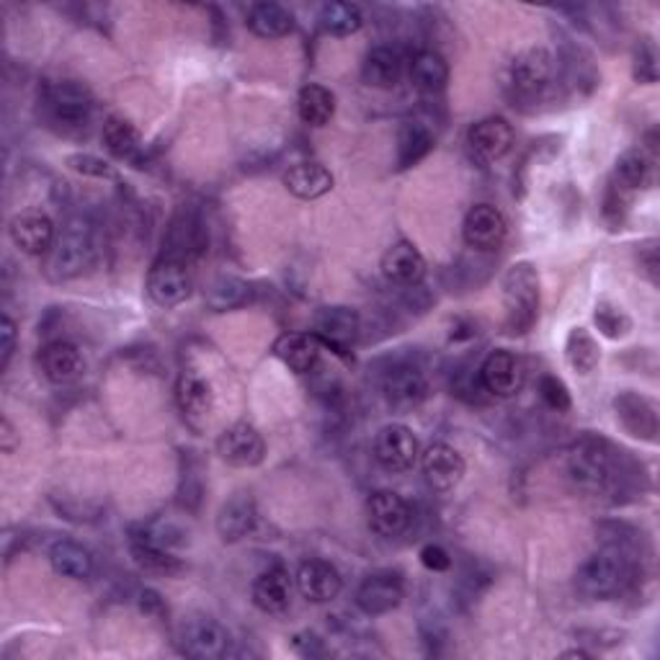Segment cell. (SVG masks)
<instances>
[{
    "mask_svg": "<svg viewBox=\"0 0 660 660\" xmlns=\"http://www.w3.org/2000/svg\"><path fill=\"white\" fill-rule=\"evenodd\" d=\"M506 307V331L524 336L535 328L539 317V274L529 261H519L504 274L500 282Z\"/></svg>",
    "mask_w": 660,
    "mask_h": 660,
    "instance_id": "1",
    "label": "cell"
},
{
    "mask_svg": "<svg viewBox=\"0 0 660 660\" xmlns=\"http://www.w3.org/2000/svg\"><path fill=\"white\" fill-rule=\"evenodd\" d=\"M93 261V227L85 217H73L65 222L58 241L52 245L50 276L58 282L75 280Z\"/></svg>",
    "mask_w": 660,
    "mask_h": 660,
    "instance_id": "2",
    "label": "cell"
},
{
    "mask_svg": "<svg viewBox=\"0 0 660 660\" xmlns=\"http://www.w3.org/2000/svg\"><path fill=\"white\" fill-rule=\"evenodd\" d=\"M630 576V562H627L625 552L617 547H607L580 566L576 580L580 593L591 596V599H611V596L622 593Z\"/></svg>",
    "mask_w": 660,
    "mask_h": 660,
    "instance_id": "3",
    "label": "cell"
},
{
    "mask_svg": "<svg viewBox=\"0 0 660 660\" xmlns=\"http://www.w3.org/2000/svg\"><path fill=\"white\" fill-rule=\"evenodd\" d=\"M615 449L603 439L586 436L570 449V477L583 490L601 493L603 488H609L611 480H615Z\"/></svg>",
    "mask_w": 660,
    "mask_h": 660,
    "instance_id": "4",
    "label": "cell"
},
{
    "mask_svg": "<svg viewBox=\"0 0 660 660\" xmlns=\"http://www.w3.org/2000/svg\"><path fill=\"white\" fill-rule=\"evenodd\" d=\"M44 103L52 119L62 126H83L91 119L93 95L85 85L75 81L50 83L44 91Z\"/></svg>",
    "mask_w": 660,
    "mask_h": 660,
    "instance_id": "5",
    "label": "cell"
},
{
    "mask_svg": "<svg viewBox=\"0 0 660 660\" xmlns=\"http://www.w3.org/2000/svg\"><path fill=\"white\" fill-rule=\"evenodd\" d=\"M148 294L155 305L179 307L191 294L189 268L171 256L155 261L148 274Z\"/></svg>",
    "mask_w": 660,
    "mask_h": 660,
    "instance_id": "6",
    "label": "cell"
},
{
    "mask_svg": "<svg viewBox=\"0 0 660 660\" xmlns=\"http://www.w3.org/2000/svg\"><path fill=\"white\" fill-rule=\"evenodd\" d=\"M313 333L333 354L348 356L356 336H359V315H356V309L344 305L323 307L321 313L315 315Z\"/></svg>",
    "mask_w": 660,
    "mask_h": 660,
    "instance_id": "7",
    "label": "cell"
},
{
    "mask_svg": "<svg viewBox=\"0 0 660 660\" xmlns=\"http://www.w3.org/2000/svg\"><path fill=\"white\" fill-rule=\"evenodd\" d=\"M217 455L222 457V463H227L230 467L248 470V467H256L264 463L266 457L264 436H261L251 424L230 426L220 434Z\"/></svg>",
    "mask_w": 660,
    "mask_h": 660,
    "instance_id": "8",
    "label": "cell"
},
{
    "mask_svg": "<svg viewBox=\"0 0 660 660\" xmlns=\"http://www.w3.org/2000/svg\"><path fill=\"white\" fill-rule=\"evenodd\" d=\"M405 599L403 578L393 570L372 572L362 580L359 591H356V603L367 617H382L397 609Z\"/></svg>",
    "mask_w": 660,
    "mask_h": 660,
    "instance_id": "9",
    "label": "cell"
},
{
    "mask_svg": "<svg viewBox=\"0 0 660 660\" xmlns=\"http://www.w3.org/2000/svg\"><path fill=\"white\" fill-rule=\"evenodd\" d=\"M375 457L387 473H408L418 459V439L408 426L387 424L375 439Z\"/></svg>",
    "mask_w": 660,
    "mask_h": 660,
    "instance_id": "10",
    "label": "cell"
},
{
    "mask_svg": "<svg viewBox=\"0 0 660 660\" xmlns=\"http://www.w3.org/2000/svg\"><path fill=\"white\" fill-rule=\"evenodd\" d=\"M508 233V222L504 212L496 210L493 204H475L465 214L463 222V237L465 243L475 251H496L504 245Z\"/></svg>",
    "mask_w": 660,
    "mask_h": 660,
    "instance_id": "11",
    "label": "cell"
},
{
    "mask_svg": "<svg viewBox=\"0 0 660 660\" xmlns=\"http://www.w3.org/2000/svg\"><path fill=\"white\" fill-rule=\"evenodd\" d=\"M615 413L617 420L622 424V428L634 439L656 444L658 441V408L653 400H648L646 395L627 393L615 397Z\"/></svg>",
    "mask_w": 660,
    "mask_h": 660,
    "instance_id": "12",
    "label": "cell"
},
{
    "mask_svg": "<svg viewBox=\"0 0 660 660\" xmlns=\"http://www.w3.org/2000/svg\"><path fill=\"white\" fill-rule=\"evenodd\" d=\"M420 470H424L426 483L434 490L447 493L455 490L465 477V459L455 447L449 444L436 441L428 444L424 455H420Z\"/></svg>",
    "mask_w": 660,
    "mask_h": 660,
    "instance_id": "13",
    "label": "cell"
},
{
    "mask_svg": "<svg viewBox=\"0 0 660 660\" xmlns=\"http://www.w3.org/2000/svg\"><path fill=\"white\" fill-rule=\"evenodd\" d=\"M555 75V58L545 47H529L511 62V83L516 91L537 95L550 85Z\"/></svg>",
    "mask_w": 660,
    "mask_h": 660,
    "instance_id": "14",
    "label": "cell"
},
{
    "mask_svg": "<svg viewBox=\"0 0 660 660\" xmlns=\"http://www.w3.org/2000/svg\"><path fill=\"white\" fill-rule=\"evenodd\" d=\"M230 648V634L210 617L189 619L181 630V650L191 658H222Z\"/></svg>",
    "mask_w": 660,
    "mask_h": 660,
    "instance_id": "15",
    "label": "cell"
},
{
    "mask_svg": "<svg viewBox=\"0 0 660 660\" xmlns=\"http://www.w3.org/2000/svg\"><path fill=\"white\" fill-rule=\"evenodd\" d=\"M467 145L485 163H496L514 148V126L504 116H488L470 126Z\"/></svg>",
    "mask_w": 660,
    "mask_h": 660,
    "instance_id": "16",
    "label": "cell"
},
{
    "mask_svg": "<svg viewBox=\"0 0 660 660\" xmlns=\"http://www.w3.org/2000/svg\"><path fill=\"white\" fill-rule=\"evenodd\" d=\"M480 382L490 395L514 397L524 385L521 362L516 359L511 352H506V348L490 352L488 356H485V362L480 367Z\"/></svg>",
    "mask_w": 660,
    "mask_h": 660,
    "instance_id": "17",
    "label": "cell"
},
{
    "mask_svg": "<svg viewBox=\"0 0 660 660\" xmlns=\"http://www.w3.org/2000/svg\"><path fill=\"white\" fill-rule=\"evenodd\" d=\"M367 514H369V527L375 529L379 537L403 535L410 524V506L405 504L403 496H397L393 490L372 493Z\"/></svg>",
    "mask_w": 660,
    "mask_h": 660,
    "instance_id": "18",
    "label": "cell"
},
{
    "mask_svg": "<svg viewBox=\"0 0 660 660\" xmlns=\"http://www.w3.org/2000/svg\"><path fill=\"white\" fill-rule=\"evenodd\" d=\"M8 233H11L16 248L29 253V256H39L54 245V222L44 212L16 214Z\"/></svg>",
    "mask_w": 660,
    "mask_h": 660,
    "instance_id": "19",
    "label": "cell"
},
{
    "mask_svg": "<svg viewBox=\"0 0 660 660\" xmlns=\"http://www.w3.org/2000/svg\"><path fill=\"white\" fill-rule=\"evenodd\" d=\"M42 372L44 377L52 382V385H73L83 377L85 372V359L81 348L70 341H52L42 348Z\"/></svg>",
    "mask_w": 660,
    "mask_h": 660,
    "instance_id": "20",
    "label": "cell"
},
{
    "mask_svg": "<svg viewBox=\"0 0 660 660\" xmlns=\"http://www.w3.org/2000/svg\"><path fill=\"white\" fill-rule=\"evenodd\" d=\"M382 274L393 284L416 286L426 276V258L410 241H397L382 256Z\"/></svg>",
    "mask_w": 660,
    "mask_h": 660,
    "instance_id": "21",
    "label": "cell"
},
{
    "mask_svg": "<svg viewBox=\"0 0 660 660\" xmlns=\"http://www.w3.org/2000/svg\"><path fill=\"white\" fill-rule=\"evenodd\" d=\"M297 588L307 601L328 603L341 593L344 580H341V572L331 562L307 560L297 570Z\"/></svg>",
    "mask_w": 660,
    "mask_h": 660,
    "instance_id": "22",
    "label": "cell"
},
{
    "mask_svg": "<svg viewBox=\"0 0 660 660\" xmlns=\"http://www.w3.org/2000/svg\"><path fill=\"white\" fill-rule=\"evenodd\" d=\"M256 524H258L256 500L241 493V496H233L227 504H222L217 514V535L222 537V542L235 545L248 535H253Z\"/></svg>",
    "mask_w": 660,
    "mask_h": 660,
    "instance_id": "23",
    "label": "cell"
},
{
    "mask_svg": "<svg viewBox=\"0 0 660 660\" xmlns=\"http://www.w3.org/2000/svg\"><path fill=\"white\" fill-rule=\"evenodd\" d=\"M323 341L315 336V333H286L280 341H276L274 354L276 359L286 364L297 375H307L317 367L323 354Z\"/></svg>",
    "mask_w": 660,
    "mask_h": 660,
    "instance_id": "24",
    "label": "cell"
},
{
    "mask_svg": "<svg viewBox=\"0 0 660 660\" xmlns=\"http://www.w3.org/2000/svg\"><path fill=\"white\" fill-rule=\"evenodd\" d=\"M292 601V576L284 566H274L253 580V603L266 615H284Z\"/></svg>",
    "mask_w": 660,
    "mask_h": 660,
    "instance_id": "25",
    "label": "cell"
},
{
    "mask_svg": "<svg viewBox=\"0 0 660 660\" xmlns=\"http://www.w3.org/2000/svg\"><path fill=\"white\" fill-rule=\"evenodd\" d=\"M382 389L393 408L410 410L426 397V379L416 367H393L385 375Z\"/></svg>",
    "mask_w": 660,
    "mask_h": 660,
    "instance_id": "26",
    "label": "cell"
},
{
    "mask_svg": "<svg viewBox=\"0 0 660 660\" xmlns=\"http://www.w3.org/2000/svg\"><path fill=\"white\" fill-rule=\"evenodd\" d=\"M103 145L116 161H126L140 165L142 155V134L126 116L111 114L103 122Z\"/></svg>",
    "mask_w": 660,
    "mask_h": 660,
    "instance_id": "27",
    "label": "cell"
},
{
    "mask_svg": "<svg viewBox=\"0 0 660 660\" xmlns=\"http://www.w3.org/2000/svg\"><path fill=\"white\" fill-rule=\"evenodd\" d=\"M284 186L297 199H321L333 189V173L321 163H294L282 176Z\"/></svg>",
    "mask_w": 660,
    "mask_h": 660,
    "instance_id": "28",
    "label": "cell"
},
{
    "mask_svg": "<svg viewBox=\"0 0 660 660\" xmlns=\"http://www.w3.org/2000/svg\"><path fill=\"white\" fill-rule=\"evenodd\" d=\"M176 403L191 420H202L214 410V389L196 372H184L176 382Z\"/></svg>",
    "mask_w": 660,
    "mask_h": 660,
    "instance_id": "29",
    "label": "cell"
},
{
    "mask_svg": "<svg viewBox=\"0 0 660 660\" xmlns=\"http://www.w3.org/2000/svg\"><path fill=\"white\" fill-rule=\"evenodd\" d=\"M130 550L134 562L145 572H155V576H179V572L184 570V562H181L169 547L150 542V539L140 537L138 531H132Z\"/></svg>",
    "mask_w": 660,
    "mask_h": 660,
    "instance_id": "30",
    "label": "cell"
},
{
    "mask_svg": "<svg viewBox=\"0 0 660 660\" xmlns=\"http://www.w3.org/2000/svg\"><path fill=\"white\" fill-rule=\"evenodd\" d=\"M400 73H403V60L393 47H375V50L367 54V60H364V68H362L364 83L379 91L395 89L397 81H400Z\"/></svg>",
    "mask_w": 660,
    "mask_h": 660,
    "instance_id": "31",
    "label": "cell"
},
{
    "mask_svg": "<svg viewBox=\"0 0 660 660\" xmlns=\"http://www.w3.org/2000/svg\"><path fill=\"white\" fill-rule=\"evenodd\" d=\"M248 29L261 39H282L294 29V16L280 3H256L248 11Z\"/></svg>",
    "mask_w": 660,
    "mask_h": 660,
    "instance_id": "32",
    "label": "cell"
},
{
    "mask_svg": "<svg viewBox=\"0 0 660 660\" xmlns=\"http://www.w3.org/2000/svg\"><path fill=\"white\" fill-rule=\"evenodd\" d=\"M434 148V134L420 122H403L397 132V169H410L424 161Z\"/></svg>",
    "mask_w": 660,
    "mask_h": 660,
    "instance_id": "33",
    "label": "cell"
},
{
    "mask_svg": "<svg viewBox=\"0 0 660 660\" xmlns=\"http://www.w3.org/2000/svg\"><path fill=\"white\" fill-rule=\"evenodd\" d=\"M50 562L52 570L62 578L70 580H85L93 570V558L91 552L85 550L83 545L70 542V539H62L50 550Z\"/></svg>",
    "mask_w": 660,
    "mask_h": 660,
    "instance_id": "34",
    "label": "cell"
},
{
    "mask_svg": "<svg viewBox=\"0 0 660 660\" xmlns=\"http://www.w3.org/2000/svg\"><path fill=\"white\" fill-rule=\"evenodd\" d=\"M410 81L418 91H424V93L441 91L449 81L447 60H444L441 54L434 50L418 52L410 62Z\"/></svg>",
    "mask_w": 660,
    "mask_h": 660,
    "instance_id": "35",
    "label": "cell"
},
{
    "mask_svg": "<svg viewBox=\"0 0 660 660\" xmlns=\"http://www.w3.org/2000/svg\"><path fill=\"white\" fill-rule=\"evenodd\" d=\"M299 119L309 126H325L336 114V95H333L325 85L309 83L299 91L297 99Z\"/></svg>",
    "mask_w": 660,
    "mask_h": 660,
    "instance_id": "36",
    "label": "cell"
},
{
    "mask_svg": "<svg viewBox=\"0 0 660 660\" xmlns=\"http://www.w3.org/2000/svg\"><path fill=\"white\" fill-rule=\"evenodd\" d=\"M566 362L576 375L586 377L599 367L601 348L586 328H572L566 338Z\"/></svg>",
    "mask_w": 660,
    "mask_h": 660,
    "instance_id": "37",
    "label": "cell"
},
{
    "mask_svg": "<svg viewBox=\"0 0 660 660\" xmlns=\"http://www.w3.org/2000/svg\"><path fill=\"white\" fill-rule=\"evenodd\" d=\"M323 29L333 37H352L364 27V13L356 3H325L321 8Z\"/></svg>",
    "mask_w": 660,
    "mask_h": 660,
    "instance_id": "38",
    "label": "cell"
},
{
    "mask_svg": "<svg viewBox=\"0 0 660 660\" xmlns=\"http://www.w3.org/2000/svg\"><path fill=\"white\" fill-rule=\"evenodd\" d=\"M650 181V161L642 150H627V153L617 161L615 171V184L632 194V191L646 189Z\"/></svg>",
    "mask_w": 660,
    "mask_h": 660,
    "instance_id": "39",
    "label": "cell"
},
{
    "mask_svg": "<svg viewBox=\"0 0 660 660\" xmlns=\"http://www.w3.org/2000/svg\"><path fill=\"white\" fill-rule=\"evenodd\" d=\"M251 294V286L235 280V276H220L217 282L210 286V294H206V302H210L212 309H217V313H225V309H233V307H241L245 299H248Z\"/></svg>",
    "mask_w": 660,
    "mask_h": 660,
    "instance_id": "40",
    "label": "cell"
},
{
    "mask_svg": "<svg viewBox=\"0 0 660 660\" xmlns=\"http://www.w3.org/2000/svg\"><path fill=\"white\" fill-rule=\"evenodd\" d=\"M593 323H596V328H599L601 336H607L611 341L630 336V331H632L630 315H627L622 307L615 305V302H609V299H601L599 305H596Z\"/></svg>",
    "mask_w": 660,
    "mask_h": 660,
    "instance_id": "41",
    "label": "cell"
},
{
    "mask_svg": "<svg viewBox=\"0 0 660 660\" xmlns=\"http://www.w3.org/2000/svg\"><path fill=\"white\" fill-rule=\"evenodd\" d=\"M68 169L81 173V176L89 179H101V181H114L116 171L109 161H103L99 155H89V153H75L68 155Z\"/></svg>",
    "mask_w": 660,
    "mask_h": 660,
    "instance_id": "42",
    "label": "cell"
},
{
    "mask_svg": "<svg viewBox=\"0 0 660 660\" xmlns=\"http://www.w3.org/2000/svg\"><path fill=\"white\" fill-rule=\"evenodd\" d=\"M539 395H542V400L547 403V408L552 410H570V389L566 382H562L560 377L555 375H545L542 379H539Z\"/></svg>",
    "mask_w": 660,
    "mask_h": 660,
    "instance_id": "43",
    "label": "cell"
},
{
    "mask_svg": "<svg viewBox=\"0 0 660 660\" xmlns=\"http://www.w3.org/2000/svg\"><path fill=\"white\" fill-rule=\"evenodd\" d=\"M634 78L640 83H656L658 81V65H656V47L640 44L638 54H634Z\"/></svg>",
    "mask_w": 660,
    "mask_h": 660,
    "instance_id": "44",
    "label": "cell"
},
{
    "mask_svg": "<svg viewBox=\"0 0 660 660\" xmlns=\"http://www.w3.org/2000/svg\"><path fill=\"white\" fill-rule=\"evenodd\" d=\"M16 348V323L11 315H3L0 321V369H8Z\"/></svg>",
    "mask_w": 660,
    "mask_h": 660,
    "instance_id": "45",
    "label": "cell"
},
{
    "mask_svg": "<svg viewBox=\"0 0 660 660\" xmlns=\"http://www.w3.org/2000/svg\"><path fill=\"white\" fill-rule=\"evenodd\" d=\"M418 558H420V562H424V568L431 570V572H444V570L451 568L449 552L444 550L441 545H426L424 550H420Z\"/></svg>",
    "mask_w": 660,
    "mask_h": 660,
    "instance_id": "46",
    "label": "cell"
},
{
    "mask_svg": "<svg viewBox=\"0 0 660 660\" xmlns=\"http://www.w3.org/2000/svg\"><path fill=\"white\" fill-rule=\"evenodd\" d=\"M140 609L150 617H163L165 615V603L161 599V593H155L153 588H145V591L140 593Z\"/></svg>",
    "mask_w": 660,
    "mask_h": 660,
    "instance_id": "47",
    "label": "cell"
},
{
    "mask_svg": "<svg viewBox=\"0 0 660 660\" xmlns=\"http://www.w3.org/2000/svg\"><path fill=\"white\" fill-rule=\"evenodd\" d=\"M16 447H19V436H16V428L11 426V420L3 418L0 420V449H3L6 455H11Z\"/></svg>",
    "mask_w": 660,
    "mask_h": 660,
    "instance_id": "48",
    "label": "cell"
},
{
    "mask_svg": "<svg viewBox=\"0 0 660 660\" xmlns=\"http://www.w3.org/2000/svg\"><path fill=\"white\" fill-rule=\"evenodd\" d=\"M566 658H588V653H583V650H568V653H562Z\"/></svg>",
    "mask_w": 660,
    "mask_h": 660,
    "instance_id": "49",
    "label": "cell"
}]
</instances>
